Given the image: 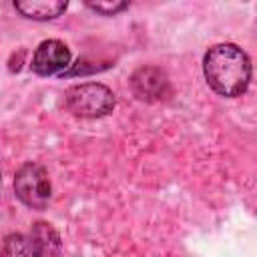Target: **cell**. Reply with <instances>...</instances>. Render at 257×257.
Here are the masks:
<instances>
[{
  "instance_id": "cell-1",
  "label": "cell",
  "mask_w": 257,
  "mask_h": 257,
  "mask_svg": "<svg viewBox=\"0 0 257 257\" xmlns=\"http://www.w3.org/2000/svg\"><path fill=\"white\" fill-rule=\"evenodd\" d=\"M207 84L221 96H241L251 80V60L243 48L231 42L211 46L203 58Z\"/></svg>"
},
{
  "instance_id": "cell-2",
  "label": "cell",
  "mask_w": 257,
  "mask_h": 257,
  "mask_svg": "<svg viewBox=\"0 0 257 257\" xmlns=\"http://www.w3.org/2000/svg\"><path fill=\"white\" fill-rule=\"evenodd\" d=\"M66 108L80 118H100L112 112L116 98L114 92L100 82H82L66 90Z\"/></svg>"
},
{
  "instance_id": "cell-3",
  "label": "cell",
  "mask_w": 257,
  "mask_h": 257,
  "mask_svg": "<svg viewBox=\"0 0 257 257\" xmlns=\"http://www.w3.org/2000/svg\"><path fill=\"white\" fill-rule=\"evenodd\" d=\"M14 193L28 209H46L52 197V185L46 169L36 163H24L14 175Z\"/></svg>"
},
{
  "instance_id": "cell-4",
  "label": "cell",
  "mask_w": 257,
  "mask_h": 257,
  "mask_svg": "<svg viewBox=\"0 0 257 257\" xmlns=\"http://www.w3.org/2000/svg\"><path fill=\"white\" fill-rule=\"evenodd\" d=\"M131 90L139 100L145 102H159L169 96L171 92V82L165 70L157 66H141L137 68L131 78H128Z\"/></svg>"
},
{
  "instance_id": "cell-5",
  "label": "cell",
  "mask_w": 257,
  "mask_h": 257,
  "mask_svg": "<svg viewBox=\"0 0 257 257\" xmlns=\"http://www.w3.org/2000/svg\"><path fill=\"white\" fill-rule=\"evenodd\" d=\"M70 64V48L56 38L42 40L32 54V72L38 76H52Z\"/></svg>"
},
{
  "instance_id": "cell-6",
  "label": "cell",
  "mask_w": 257,
  "mask_h": 257,
  "mask_svg": "<svg viewBox=\"0 0 257 257\" xmlns=\"http://www.w3.org/2000/svg\"><path fill=\"white\" fill-rule=\"evenodd\" d=\"M66 2L62 0H16L14 2V10L20 12L24 18L30 20H52L56 16H60L66 10Z\"/></svg>"
},
{
  "instance_id": "cell-7",
  "label": "cell",
  "mask_w": 257,
  "mask_h": 257,
  "mask_svg": "<svg viewBox=\"0 0 257 257\" xmlns=\"http://www.w3.org/2000/svg\"><path fill=\"white\" fill-rule=\"evenodd\" d=\"M30 239L36 247L38 257H58L62 249V241L58 231L46 223V221H36L30 229Z\"/></svg>"
},
{
  "instance_id": "cell-8",
  "label": "cell",
  "mask_w": 257,
  "mask_h": 257,
  "mask_svg": "<svg viewBox=\"0 0 257 257\" xmlns=\"http://www.w3.org/2000/svg\"><path fill=\"white\" fill-rule=\"evenodd\" d=\"M2 257H38L30 237L22 233H10L2 245Z\"/></svg>"
},
{
  "instance_id": "cell-9",
  "label": "cell",
  "mask_w": 257,
  "mask_h": 257,
  "mask_svg": "<svg viewBox=\"0 0 257 257\" xmlns=\"http://www.w3.org/2000/svg\"><path fill=\"white\" fill-rule=\"evenodd\" d=\"M86 6H88L90 10H94L96 14H102V16H114L116 12L124 10L128 4H126V2L112 0V2H86Z\"/></svg>"
},
{
  "instance_id": "cell-10",
  "label": "cell",
  "mask_w": 257,
  "mask_h": 257,
  "mask_svg": "<svg viewBox=\"0 0 257 257\" xmlns=\"http://www.w3.org/2000/svg\"><path fill=\"white\" fill-rule=\"evenodd\" d=\"M0 257H2V251H0Z\"/></svg>"
}]
</instances>
